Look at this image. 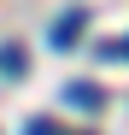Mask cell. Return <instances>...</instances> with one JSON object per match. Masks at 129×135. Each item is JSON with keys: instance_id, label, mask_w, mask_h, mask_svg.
Listing matches in <instances>:
<instances>
[{"instance_id": "6da1fadb", "label": "cell", "mask_w": 129, "mask_h": 135, "mask_svg": "<svg viewBox=\"0 0 129 135\" xmlns=\"http://www.w3.org/2000/svg\"><path fill=\"white\" fill-rule=\"evenodd\" d=\"M64 106L94 112V106H106V88H94V82H71V88H64Z\"/></svg>"}, {"instance_id": "7a4b0ae2", "label": "cell", "mask_w": 129, "mask_h": 135, "mask_svg": "<svg viewBox=\"0 0 129 135\" xmlns=\"http://www.w3.org/2000/svg\"><path fill=\"white\" fill-rule=\"evenodd\" d=\"M76 30H82V12L59 18V24H53V47H76Z\"/></svg>"}, {"instance_id": "3957f363", "label": "cell", "mask_w": 129, "mask_h": 135, "mask_svg": "<svg viewBox=\"0 0 129 135\" xmlns=\"http://www.w3.org/2000/svg\"><path fill=\"white\" fill-rule=\"evenodd\" d=\"M0 71H6V76H24L29 71V53L24 47H0Z\"/></svg>"}, {"instance_id": "277c9868", "label": "cell", "mask_w": 129, "mask_h": 135, "mask_svg": "<svg viewBox=\"0 0 129 135\" xmlns=\"http://www.w3.org/2000/svg\"><path fill=\"white\" fill-rule=\"evenodd\" d=\"M100 53H106V59H112V53H117V59H129V41H117V47H112V41H106Z\"/></svg>"}, {"instance_id": "5b68a950", "label": "cell", "mask_w": 129, "mask_h": 135, "mask_svg": "<svg viewBox=\"0 0 129 135\" xmlns=\"http://www.w3.org/2000/svg\"><path fill=\"white\" fill-rule=\"evenodd\" d=\"M29 135H53V123H47V118H35V123H29Z\"/></svg>"}]
</instances>
